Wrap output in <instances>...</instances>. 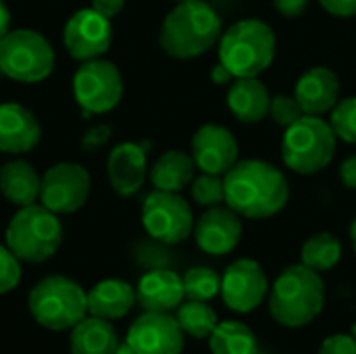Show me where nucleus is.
I'll use <instances>...</instances> for the list:
<instances>
[{"label": "nucleus", "instance_id": "nucleus-32", "mask_svg": "<svg viewBox=\"0 0 356 354\" xmlns=\"http://www.w3.org/2000/svg\"><path fill=\"white\" fill-rule=\"evenodd\" d=\"M269 117L273 119L275 125H280V127L286 129V127L294 125L300 117H305V111H302V106L298 104V100L294 96L280 94V96H273L271 98Z\"/></svg>", "mask_w": 356, "mask_h": 354}, {"label": "nucleus", "instance_id": "nucleus-9", "mask_svg": "<svg viewBox=\"0 0 356 354\" xmlns=\"http://www.w3.org/2000/svg\"><path fill=\"white\" fill-rule=\"evenodd\" d=\"M73 96L83 117L104 115L123 98V77L111 61H83L73 75Z\"/></svg>", "mask_w": 356, "mask_h": 354}, {"label": "nucleus", "instance_id": "nucleus-41", "mask_svg": "<svg viewBox=\"0 0 356 354\" xmlns=\"http://www.w3.org/2000/svg\"><path fill=\"white\" fill-rule=\"evenodd\" d=\"M10 31V10L4 4V0H0V40Z\"/></svg>", "mask_w": 356, "mask_h": 354}, {"label": "nucleus", "instance_id": "nucleus-15", "mask_svg": "<svg viewBox=\"0 0 356 354\" xmlns=\"http://www.w3.org/2000/svg\"><path fill=\"white\" fill-rule=\"evenodd\" d=\"M190 154L196 169L213 175H225L240 161V148L234 134L217 123H207L194 134Z\"/></svg>", "mask_w": 356, "mask_h": 354}, {"label": "nucleus", "instance_id": "nucleus-38", "mask_svg": "<svg viewBox=\"0 0 356 354\" xmlns=\"http://www.w3.org/2000/svg\"><path fill=\"white\" fill-rule=\"evenodd\" d=\"M125 6V0H92V8L104 15L106 19L117 17Z\"/></svg>", "mask_w": 356, "mask_h": 354}, {"label": "nucleus", "instance_id": "nucleus-24", "mask_svg": "<svg viewBox=\"0 0 356 354\" xmlns=\"http://www.w3.org/2000/svg\"><path fill=\"white\" fill-rule=\"evenodd\" d=\"M196 163L192 154L184 150L163 152L150 169V184L154 190L163 192H181L194 179Z\"/></svg>", "mask_w": 356, "mask_h": 354}, {"label": "nucleus", "instance_id": "nucleus-2", "mask_svg": "<svg viewBox=\"0 0 356 354\" xmlns=\"http://www.w3.org/2000/svg\"><path fill=\"white\" fill-rule=\"evenodd\" d=\"M325 307V284L307 265L286 267L269 290V315L288 330L313 323Z\"/></svg>", "mask_w": 356, "mask_h": 354}, {"label": "nucleus", "instance_id": "nucleus-14", "mask_svg": "<svg viewBox=\"0 0 356 354\" xmlns=\"http://www.w3.org/2000/svg\"><path fill=\"white\" fill-rule=\"evenodd\" d=\"M184 336L175 315L144 311L131 323L125 342L136 354H181Z\"/></svg>", "mask_w": 356, "mask_h": 354}, {"label": "nucleus", "instance_id": "nucleus-6", "mask_svg": "<svg viewBox=\"0 0 356 354\" xmlns=\"http://www.w3.org/2000/svg\"><path fill=\"white\" fill-rule=\"evenodd\" d=\"M27 307L42 328L73 330L88 315V292L65 275H48L31 288Z\"/></svg>", "mask_w": 356, "mask_h": 354}, {"label": "nucleus", "instance_id": "nucleus-13", "mask_svg": "<svg viewBox=\"0 0 356 354\" xmlns=\"http://www.w3.org/2000/svg\"><path fill=\"white\" fill-rule=\"evenodd\" d=\"M111 42H113L111 19H106L92 6L73 13L65 23L63 44L67 52L81 63L100 58L111 48Z\"/></svg>", "mask_w": 356, "mask_h": 354}, {"label": "nucleus", "instance_id": "nucleus-27", "mask_svg": "<svg viewBox=\"0 0 356 354\" xmlns=\"http://www.w3.org/2000/svg\"><path fill=\"white\" fill-rule=\"evenodd\" d=\"M342 259V244L330 232H319L311 236L300 248V263L309 269L323 273L334 269Z\"/></svg>", "mask_w": 356, "mask_h": 354}, {"label": "nucleus", "instance_id": "nucleus-42", "mask_svg": "<svg viewBox=\"0 0 356 354\" xmlns=\"http://www.w3.org/2000/svg\"><path fill=\"white\" fill-rule=\"evenodd\" d=\"M350 240H353V248H355L356 252V217L355 221H353V225H350Z\"/></svg>", "mask_w": 356, "mask_h": 354}, {"label": "nucleus", "instance_id": "nucleus-3", "mask_svg": "<svg viewBox=\"0 0 356 354\" xmlns=\"http://www.w3.org/2000/svg\"><path fill=\"white\" fill-rule=\"evenodd\" d=\"M221 29L223 23L219 13L204 0L179 2L165 17L159 44L169 56L188 61L213 48L223 33Z\"/></svg>", "mask_w": 356, "mask_h": 354}, {"label": "nucleus", "instance_id": "nucleus-28", "mask_svg": "<svg viewBox=\"0 0 356 354\" xmlns=\"http://www.w3.org/2000/svg\"><path fill=\"white\" fill-rule=\"evenodd\" d=\"M175 319L179 323V328L184 330L186 336H192L196 340H209V336L213 334V330L219 323L217 313L200 300H188L181 303L177 307Z\"/></svg>", "mask_w": 356, "mask_h": 354}, {"label": "nucleus", "instance_id": "nucleus-33", "mask_svg": "<svg viewBox=\"0 0 356 354\" xmlns=\"http://www.w3.org/2000/svg\"><path fill=\"white\" fill-rule=\"evenodd\" d=\"M19 282H21L19 259L10 252L8 246L0 244V294L10 292L13 288H17Z\"/></svg>", "mask_w": 356, "mask_h": 354}, {"label": "nucleus", "instance_id": "nucleus-40", "mask_svg": "<svg viewBox=\"0 0 356 354\" xmlns=\"http://www.w3.org/2000/svg\"><path fill=\"white\" fill-rule=\"evenodd\" d=\"M211 79H213L215 83L223 86V83H229V81H234L236 77L232 75V71H229V69H227L225 65L217 63V65L213 67V71H211Z\"/></svg>", "mask_w": 356, "mask_h": 354}, {"label": "nucleus", "instance_id": "nucleus-11", "mask_svg": "<svg viewBox=\"0 0 356 354\" xmlns=\"http://www.w3.org/2000/svg\"><path fill=\"white\" fill-rule=\"evenodd\" d=\"M92 179L86 167L77 163H56L42 175L40 204L56 215L79 211L90 196Z\"/></svg>", "mask_w": 356, "mask_h": 354}, {"label": "nucleus", "instance_id": "nucleus-23", "mask_svg": "<svg viewBox=\"0 0 356 354\" xmlns=\"http://www.w3.org/2000/svg\"><path fill=\"white\" fill-rule=\"evenodd\" d=\"M42 177L35 167L23 159H15L0 167V192L15 207H29L40 198Z\"/></svg>", "mask_w": 356, "mask_h": 354}, {"label": "nucleus", "instance_id": "nucleus-21", "mask_svg": "<svg viewBox=\"0 0 356 354\" xmlns=\"http://www.w3.org/2000/svg\"><path fill=\"white\" fill-rule=\"evenodd\" d=\"M271 96L259 77H236L227 90V106L242 123H261L269 117Z\"/></svg>", "mask_w": 356, "mask_h": 354}, {"label": "nucleus", "instance_id": "nucleus-1", "mask_svg": "<svg viewBox=\"0 0 356 354\" xmlns=\"http://www.w3.org/2000/svg\"><path fill=\"white\" fill-rule=\"evenodd\" d=\"M225 204L246 219H267L277 215L288 198L286 175L261 159L238 161L225 175Z\"/></svg>", "mask_w": 356, "mask_h": 354}, {"label": "nucleus", "instance_id": "nucleus-25", "mask_svg": "<svg viewBox=\"0 0 356 354\" xmlns=\"http://www.w3.org/2000/svg\"><path fill=\"white\" fill-rule=\"evenodd\" d=\"M71 354H117L115 328L100 317H83L71 330Z\"/></svg>", "mask_w": 356, "mask_h": 354}, {"label": "nucleus", "instance_id": "nucleus-37", "mask_svg": "<svg viewBox=\"0 0 356 354\" xmlns=\"http://www.w3.org/2000/svg\"><path fill=\"white\" fill-rule=\"evenodd\" d=\"M309 2L311 0H273V6L277 8L280 15L294 19V17H300L309 8Z\"/></svg>", "mask_w": 356, "mask_h": 354}, {"label": "nucleus", "instance_id": "nucleus-4", "mask_svg": "<svg viewBox=\"0 0 356 354\" xmlns=\"http://www.w3.org/2000/svg\"><path fill=\"white\" fill-rule=\"evenodd\" d=\"M275 31L261 19H242L219 38V63L234 77H259L275 58Z\"/></svg>", "mask_w": 356, "mask_h": 354}, {"label": "nucleus", "instance_id": "nucleus-20", "mask_svg": "<svg viewBox=\"0 0 356 354\" xmlns=\"http://www.w3.org/2000/svg\"><path fill=\"white\" fill-rule=\"evenodd\" d=\"M184 282L181 277L165 267L150 269L144 273L136 288V300L144 311L171 313L184 303Z\"/></svg>", "mask_w": 356, "mask_h": 354}, {"label": "nucleus", "instance_id": "nucleus-7", "mask_svg": "<svg viewBox=\"0 0 356 354\" xmlns=\"http://www.w3.org/2000/svg\"><path fill=\"white\" fill-rule=\"evenodd\" d=\"M338 136L330 121L317 115H305L286 127L282 140V159L286 167L298 175H315L323 171L336 154Z\"/></svg>", "mask_w": 356, "mask_h": 354}, {"label": "nucleus", "instance_id": "nucleus-16", "mask_svg": "<svg viewBox=\"0 0 356 354\" xmlns=\"http://www.w3.org/2000/svg\"><path fill=\"white\" fill-rule=\"evenodd\" d=\"M242 219L227 204L207 209L194 225V238L202 252L223 257L236 250L242 240Z\"/></svg>", "mask_w": 356, "mask_h": 354}, {"label": "nucleus", "instance_id": "nucleus-18", "mask_svg": "<svg viewBox=\"0 0 356 354\" xmlns=\"http://www.w3.org/2000/svg\"><path fill=\"white\" fill-rule=\"evenodd\" d=\"M42 127L35 115L19 102L0 104V152L25 154L38 146Z\"/></svg>", "mask_w": 356, "mask_h": 354}, {"label": "nucleus", "instance_id": "nucleus-34", "mask_svg": "<svg viewBox=\"0 0 356 354\" xmlns=\"http://www.w3.org/2000/svg\"><path fill=\"white\" fill-rule=\"evenodd\" d=\"M317 354H356V338L350 334H334L327 336Z\"/></svg>", "mask_w": 356, "mask_h": 354}, {"label": "nucleus", "instance_id": "nucleus-19", "mask_svg": "<svg viewBox=\"0 0 356 354\" xmlns=\"http://www.w3.org/2000/svg\"><path fill=\"white\" fill-rule=\"evenodd\" d=\"M294 98L305 115H325L340 100V79L330 67H311L300 75L294 88Z\"/></svg>", "mask_w": 356, "mask_h": 354}, {"label": "nucleus", "instance_id": "nucleus-30", "mask_svg": "<svg viewBox=\"0 0 356 354\" xmlns=\"http://www.w3.org/2000/svg\"><path fill=\"white\" fill-rule=\"evenodd\" d=\"M192 198L200 207H219L225 202V179L223 175L202 173L192 179Z\"/></svg>", "mask_w": 356, "mask_h": 354}, {"label": "nucleus", "instance_id": "nucleus-31", "mask_svg": "<svg viewBox=\"0 0 356 354\" xmlns=\"http://www.w3.org/2000/svg\"><path fill=\"white\" fill-rule=\"evenodd\" d=\"M330 125L340 140L356 144V96L338 100V104L332 108Z\"/></svg>", "mask_w": 356, "mask_h": 354}, {"label": "nucleus", "instance_id": "nucleus-29", "mask_svg": "<svg viewBox=\"0 0 356 354\" xmlns=\"http://www.w3.org/2000/svg\"><path fill=\"white\" fill-rule=\"evenodd\" d=\"M181 282L188 300L209 303L221 294V275L211 267H192L184 273Z\"/></svg>", "mask_w": 356, "mask_h": 354}, {"label": "nucleus", "instance_id": "nucleus-5", "mask_svg": "<svg viewBox=\"0 0 356 354\" xmlns=\"http://www.w3.org/2000/svg\"><path fill=\"white\" fill-rule=\"evenodd\" d=\"M63 244V223L44 204L21 207L6 225V246L25 263H44Z\"/></svg>", "mask_w": 356, "mask_h": 354}, {"label": "nucleus", "instance_id": "nucleus-26", "mask_svg": "<svg viewBox=\"0 0 356 354\" xmlns=\"http://www.w3.org/2000/svg\"><path fill=\"white\" fill-rule=\"evenodd\" d=\"M209 348L213 354H259V340L246 323L227 319L209 336Z\"/></svg>", "mask_w": 356, "mask_h": 354}, {"label": "nucleus", "instance_id": "nucleus-10", "mask_svg": "<svg viewBox=\"0 0 356 354\" xmlns=\"http://www.w3.org/2000/svg\"><path fill=\"white\" fill-rule=\"evenodd\" d=\"M142 225L161 244H179L194 232V215L179 192L154 190L144 198Z\"/></svg>", "mask_w": 356, "mask_h": 354}, {"label": "nucleus", "instance_id": "nucleus-36", "mask_svg": "<svg viewBox=\"0 0 356 354\" xmlns=\"http://www.w3.org/2000/svg\"><path fill=\"white\" fill-rule=\"evenodd\" d=\"M319 2L334 17L348 19V17H355L356 15V0H319Z\"/></svg>", "mask_w": 356, "mask_h": 354}, {"label": "nucleus", "instance_id": "nucleus-43", "mask_svg": "<svg viewBox=\"0 0 356 354\" xmlns=\"http://www.w3.org/2000/svg\"><path fill=\"white\" fill-rule=\"evenodd\" d=\"M350 336H353V338H356V323L353 325V328H350Z\"/></svg>", "mask_w": 356, "mask_h": 354}, {"label": "nucleus", "instance_id": "nucleus-35", "mask_svg": "<svg viewBox=\"0 0 356 354\" xmlns=\"http://www.w3.org/2000/svg\"><path fill=\"white\" fill-rule=\"evenodd\" d=\"M111 138V127L108 125H96L90 127L83 136H81V148L86 150H96L100 146H104Z\"/></svg>", "mask_w": 356, "mask_h": 354}, {"label": "nucleus", "instance_id": "nucleus-17", "mask_svg": "<svg viewBox=\"0 0 356 354\" xmlns=\"http://www.w3.org/2000/svg\"><path fill=\"white\" fill-rule=\"evenodd\" d=\"M106 175L111 188L119 196H134L146 182L148 159L142 144L123 142L115 146L106 159Z\"/></svg>", "mask_w": 356, "mask_h": 354}, {"label": "nucleus", "instance_id": "nucleus-22", "mask_svg": "<svg viewBox=\"0 0 356 354\" xmlns=\"http://www.w3.org/2000/svg\"><path fill=\"white\" fill-rule=\"evenodd\" d=\"M136 305V290L123 280L98 282L88 292V313L106 321L125 317Z\"/></svg>", "mask_w": 356, "mask_h": 354}, {"label": "nucleus", "instance_id": "nucleus-44", "mask_svg": "<svg viewBox=\"0 0 356 354\" xmlns=\"http://www.w3.org/2000/svg\"><path fill=\"white\" fill-rule=\"evenodd\" d=\"M179 2H192V0H179Z\"/></svg>", "mask_w": 356, "mask_h": 354}, {"label": "nucleus", "instance_id": "nucleus-12", "mask_svg": "<svg viewBox=\"0 0 356 354\" xmlns=\"http://www.w3.org/2000/svg\"><path fill=\"white\" fill-rule=\"evenodd\" d=\"M269 296V280L265 269L254 259L234 261L221 277V298L234 313L254 311Z\"/></svg>", "mask_w": 356, "mask_h": 354}, {"label": "nucleus", "instance_id": "nucleus-39", "mask_svg": "<svg viewBox=\"0 0 356 354\" xmlns=\"http://www.w3.org/2000/svg\"><path fill=\"white\" fill-rule=\"evenodd\" d=\"M340 179L346 188L356 190V154L348 156L342 165H340Z\"/></svg>", "mask_w": 356, "mask_h": 354}, {"label": "nucleus", "instance_id": "nucleus-8", "mask_svg": "<svg viewBox=\"0 0 356 354\" xmlns=\"http://www.w3.org/2000/svg\"><path fill=\"white\" fill-rule=\"evenodd\" d=\"M54 50L50 42L33 29H13L0 40V73L21 83H38L50 77Z\"/></svg>", "mask_w": 356, "mask_h": 354}]
</instances>
